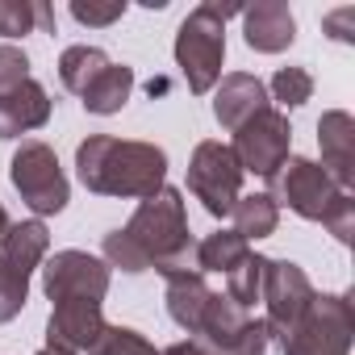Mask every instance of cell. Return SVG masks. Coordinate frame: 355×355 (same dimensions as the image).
<instances>
[{
    "instance_id": "cell-1",
    "label": "cell",
    "mask_w": 355,
    "mask_h": 355,
    "mask_svg": "<svg viewBox=\"0 0 355 355\" xmlns=\"http://www.w3.org/2000/svg\"><path fill=\"white\" fill-rule=\"evenodd\" d=\"M76 175L88 193L101 197H155L167 180V150L155 142L88 134L76 146Z\"/></svg>"
},
{
    "instance_id": "cell-2",
    "label": "cell",
    "mask_w": 355,
    "mask_h": 355,
    "mask_svg": "<svg viewBox=\"0 0 355 355\" xmlns=\"http://www.w3.org/2000/svg\"><path fill=\"white\" fill-rule=\"evenodd\" d=\"M121 230L142 251L146 268H155L159 276L197 268V243H193V230H189V209H184V193L180 189L163 184L155 197H146L134 209V218Z\"/></svg>"
},
{
    "instance_id": "cell-3",
    "label": "cell",
    "mask_w": 355,
    "mask_h": 355,
    "mask_svg": "<svg viewBox=\"0 0 355 355\" xmlns=\"http://www.w3.org/2000/svg\"><path fill=\"white\" fill-rule=\"evenodd\" d=\"M239 13L243 5H234V0H205L175 30V67H180L193 96H205L218 88L222 63H226V17H239Z\"/></svg>"
},
{
    "instance_id": "cell-4",
    "label": "cell",
    "mask_w": 355,
    "mask_h": 355,
    "mask_svg": "<svg viewBox=\"0 0 355 355\" xmlns=\"http://www.w3.org/2000/svg\"><path fill=\"white\" fill-rule=\"evenodd\" d=\"M351 334H355L351 297L313 293L309 309L280 338V347H284V355H351Z\"/></svg>"
},
{
    "instance_id": "cell-5",
    "label": "cell",
    "mask_w": 355,
    "mask_h": 355,
    "mask_svg": "<svg viewBox=\"0 0 355 355\" xmlns=\"http://www.w3.org/2000/svg\"><path fill=\"white\" fill-rule=\"evenodd\" d=\"M51 251V230L34 222L9 226V234L0 239V326L13 322L26 301H30V276Z\"/></svg>"
},
{
    "instance_id": "cell-6",
    "label": "cell",
    "mask_w": 355,
    "mask_h": 355,
    "mask_svg": "<svg viewBox=\"0 0 355 355\" xmlns=\"http://www.w3.org/2000/svg\"><path fill=\"white\" fill-rule=\"evenodd\" d=\"M9 180L38 218L63 214L67 201H71V184H67L63 167H59V155L46 142H21L17 146V155L9 163Z\"/></svg>"
},
{
    "instance_id": "cell-7",
    "label": "cell",
    "mask_w": 355,
    "mask_h": 355,
    "mask_svg": "<svg viewBox=\"0 0 355 355\" xmlns=\"http://www.w3.org/2000/svg\"><path fill=\"white\" fill-rule=\"evenodd\" d=\"M243 167L230 150V142L205 138L197 142L193 159H189V193L205 205V214L214 218H230L234 201L243 197Z\"/></svg>"
},
{
    "instance_id": "cell-8",
    "label": "cell",
    "mask_w": 355,
    "mask_h": 355,
    "mask_svg": "<svg viewBox=\"0 0 355 355\" xmlns=\"http://www.w3.org/2000/svg\"><path fill=\"white\" fill-rule=\"evenodd\" d=\"M288 146H293L288 113H280V109H272V105H268L263 113H255L251 121H243V125L234 130V142H230L239 167L251 171V175H259V180H276V171H280L284 159H288Z\"/></svg>"
},
{
    "instance_id": "cell-9",
    "label": "cell",
    "mask_w": 355,
    "mask_h": 355,
    "mask_svg": "<svg viewBox=\"0 0 355 355\" xmlns=\"http://www.w3.org/2000/svg\"><path fill=\"white\" fill-rule=\"evenodd\" d=\"M276 205H288L297 218H305V222H322L326 218V209L343 197V189L330 180V175L313 163V159H301V155H288L284 159V167L276 171Z\"/></svg>"
},
{
    "instance_id": "cell-10",
    "label": "cell",
    "mask_w": 355,
    "mask_h": 355,
    "mask_svg": "<svg viewBox=\"0 0 355 355\" xmlns=\"http://www.w3.org/2000/svg\"><path fill=\"white\" fill-rule=\"evenodd\" d=\"M259 301L268 305V318H263L268 338H284V334L297 326V318L309 309L313 284H309V276H305L301 263H293V259H268Z\"/></svg>"
},
{
    "instance_id": "cell-11",
    "label": "cell",
    "mask_w": 355,
    "mask_h": 355,
    "mask_svg": "<svg viewBox=\"0 0 355 355\" xmlns=\"http://www.w3.org/2000/svg\"><path fill=\"white\" fill-rule=\"evenodd\" d=\"M42 293L55 301H71V297H88V301H105L109 293V263L88 255V251H55L42 268Z\"/></svg>"
},
{
    "instance_id": "cell-12",
    "label": "cell",
    "mask_w": 355,
    "mask_h": 355,
    "mask_svg": "<svg viewBox=\"0 0 355 355\" xmlns=\"http://www.w3.org/2000/svg\"><path fill=\"white\" fill-rule=\"evenodd\" d=\"M105 330V313L101 301L88 297H71V301H55L51 322H46V347H63V351H92V343Z\"/></svg>"
},
{
    "instance_id": "cell-13",
    "label": "cell",
    "mask_w": 355,
    "mask_h": 355,
    "mask_svg": "<svg viewBox=\"0 0 355 355\" xmlns=\"http://www.w3.org/2000/svg\"><path fill=\"white\" fill-rule=\"evenodd\" d=\"M318 146H322V171L330 180L351 193V180H355V117L347 109H330L322 113L318 121Z\"/></svg>"
},
{
    "instance_id": "cell-14",
    "label": "cell",
    "mask_w": 355,
    "mask_h": 355,
    "mask_svg": "<svg viewBox=\"0 0 355 355\" xmlns=\"http://www.w3.org/2000/svg\"><path fill=\"white\" fill-rule=\"evenodd\" d=\"M239 17H243L247 46L259 55H280L297 38V21H293V9L284 0H255V5H243Z\"/></svg>"
},
{
    "instance_id": "cell-15",
    "label": "cell",
    "mask_w": 355,
    "mask_h": 355,
    "mask_svg": "<svg viewBox=\"0 0 355 355\" xmlns=\"http://www.w3.org/2000/svg\"><path fill=\"white\" fill-rule=\"evenodd\" d=\"M263 109H268V84H263L259 76H251V71H230V76L218 80V88H214V117H218L222 130L234 134L243 121H251V117L263 113Z\"/></svg>"
},
{
    "instance_id": "cell-16",
    "label": "cell",
    "mask_w": 355,
    "mask_h": 355,
    "mask_svg": "<svg viewBox=\"0 0 355 355\" xmlns=\"http://www.w3.org/2000/svg\"><path fill=\"white\" fill-rule=\"evenodd\" d=\"M46 121H51V96L38 80L0 92V138H21Z\"/></svg>"
},
{
    "instance_id": "cell-17",
    "label": "cell",
    "mask_w": 355,
    "mask_h": 355,
    "mask_svg": "<svg viewBox=\"0 0 355 355\" xmlns=\"http://www.w3.org/2000/svg\"><path fill=\"white\" fill-rule=\"evenodd\" d=\"M167 280V318L180 326V330H189V338L201 330V318H205V305H209V297H214V288L205 284V276L197 272V268H189V272H171V276H163Z\"/></svg>"
},
{
    "instance_id": "cell-18",
    "label": "cell",
    "mask_w": 355,
    "mask_h": 355,
    "mask_svg": "<svg viewBox=\"0 0 355 355\" xmlns=\"http://www.w3.org/2000/svg\"><path fill=\"white\" fill-rule=\"evenodd\" d=\"M251 318H247V309L243 305H234L230 297H222V293H214L209 297V305H205V318H201V330L193 334V338H205L214 351H230L234 347V338L243 334V326H247Z\"/></svg>"
},
{
    "instance_id": "cell-19",
    "label": "cell",
    "mask_w": 355,
    "mask_h": 355,
    "mask_svg": "<svg viewBox=\"0 0 355 355\" xmlns=\"http://www.w3.org/2000/svg\"><path fill=\"white\" fill-rule=\"evenodd\" d=\"M130 92H134V67H125V63H109V67L88 84V92H84L80 101H84L88 113L109 117V113H121V109H125Z\"/></svg>"
},
{
    "instance_id": "cell-20",
    "label": "cell",
    "mask_w": 355,
    "mask_h": 355,
    "mask_svg": "<svg viewBox=\"0 0 355 355\" xmlns=\"http://www.w3.org/2000/svg\"><path fill=\"white\" fill-rule=\"evenodd\" d=\"M230 218H234V234L251 243V239L276 234V226H280V205H276L268 193H251V197H239V201H234Z\"/></svg>"
},
{
    "instance_id": "cell-21",
    "label": "cell",
    "mask_w": 355,
    "mask_h": 355,
    "mask_svg": "<svg viewBox=\"0 0 355 355\" xmlns=\"http://www.w3.org/2000/svg\"><path fill=\"white\" fill-rule=\"evenodd\" d=\"M109 63H113V59H109L101 46H67V51L59 55V80H63V88H67V92L84 96V92H88V84H92Z\"/></svg>"
},
{
    "instance_id": "cell-22",
    "label": "cell",
    "mask_w": 355,
    "mask_h": 355,
    "mask_svg": "<svg viewBox=\"0 0 355 355\" xmlns=\"http://www.w3.org/2000/svg\"><path fill=\"white\" fill-rule=\"evenodd\" d=\"M251 255V247H247V239H239L234 230H218V234H209L205 243H197V272L205 276V272H230V268H239L243 259Z\"/></svg>"
},
{
    "instance_id": "cell-23",
    "label": "cell",
    "mask_w": 355,
    "mask_h": 355,
    "mask_svg": "<svg viewBox=\"0 0 355 355\" xmlns=\"http://www.w3.org/2000/svg\"><path fill=\"white\" fill-rule=\"evenodd\" d=\"M34 30L55 34L51 5H34V0H0V34L5 38H26Z\"/></svg>"
},
{
    "instance_id": "cell-24",
    "label": "cell",
    "mask_w": 355,
    "mask_h": 355,
    "mask_svg": "<svg viewBox=\"0 0 355 355\" xmlns=\"http://www.w3.org/2000/svg\"><path fill=\"white\" fill-rule=\"evenodd\" d=\"M263 272H268V255H255V251H251L239 268L226 272V297H230L234 305L251 309V305L259 301V293H263Z\"/></svg>"
},
{
    "instance_id": "cell-25",
    "label": "cell",
    "mask_w": 355,
    "mask_h": 355,
    "mask_svg": "<svg viewBox=\"0 0 355 355\" xmlns=\"http://www.w3.org/2000/svg\"><path fill=\"white\" fill-rule=\"evenodd\" d=\"M313 96V76L305 67H280L272 76V101H280L284 109H301Z\"/></svg>"
},
{
    "instance_id": "cell-26",
    "label": "cell",
    "mask_w": 355,
    "mask_h": 355,
    "mask_svg": "<svg viewBox=\"0 0 355 355\" xmlns=\"http://www.w3.org/2000/svg\"><path fill=\"white\" fill-rule=\"evenodd\" d=\"M88 355H159V351L130 326H105Z\"/></svg>"
},
{
    "instance_id": "cell-27",
    "label": "cell",
    "mask_w": 355,
    "mask_h": 355,
    "mask_svg": "<svg viewBox=\"0 0 355 355\" xmlns=\"http://www.w3.org/2000/svg\"><path fill=\"white\" fill-rule=\"evenodd\" d=\"M105 263H109V268H121V272H130V276L150 272L146 259H142V251L125 239V230H109V234H105Z\"/></svg>"
},
{
    "instance_id": "cell-28",
    "label": "cell",
    "mask_w": 355,
    "mask_h": 355,
    "mask_svg": "<svg viewBox=\"0 0 355 355\" xmlns=\"http://www.w3.org/2000/svg\"><path fill=\"white\" fill-rule=\"evenodd\" d=\"M322 226H326V230H330L343 247H351V239H355V201H351V193H343V197L326 209Z\"/></svg>"
},
{
    "instance_id": "cell-29",
    "label": "cell",
    "mask_w": 355,
    "mask_h": 355,
    "mask_svg": "<svg viewBox=\"0 0 355 355\" xmlns=\"http://www.w3.org/2000/svg\"><path fill=\"white\" fill-rule=\"evenodd\" d=\"M26 80H30V55L21 46L5 42L0 46V92H9V88H17Z\"/></svg>"
},
{
    "instance_id": "cell-30",
    "label": "cell",
    "mask_w": 355,
    "mask_h": 355,
    "mask_svg": "<svg viewBox=\"0 0 355 355\" xmlns=\"http://www.w3.org/2000/svg\"><path fill=\"white\" fill-rule=\"evenodd\" d=\"M125 0H109V5H92V0H88V5H84V0H76V5H71V17L80 21V26H113V21H121L125 17Z\"/></svg>"
},
{
    "instance_id": "cell-31",
    "label": "cell",
    "mask_w": 355,
    "mask_h": 355,
    "mask_svg": "<svg viewBox=\"0 0 355 355\" xmlns=\"http://www.w3.org/2000/svg\"><path fill=\"white\" fill-rule=\"evenodd\" d=\"M226 355H268V326H263L259 318H251Z\"/></svg>"
},
{
    "instance_id": "cell-32",
    "label": "cell",
    "mask_w": 355,
    "mask_h": 355,
    "mask_svg": "<svg viewBox=\"0 0 355 355\" xmlns=\"http://www.w3.org/2000/svg\"><path fill=\"white\" fill-rule=\"evenodd\" d=\"M322 30L334 38V42H355V9H334L322 17Z\"/></svg>"
},
{
    "instance_id": "cell-33",
    "label": "cell",
    "mask_w": 355,
    "mask_h": 355,
    "mask_svg": "<svg viewBox=\"0 0 355 355\" xmlns=\"http://www.w3.org/2000/svg\"><path fill=\"white\" fill-rule=\"evenodd\" d=\"M159 355H222V351H214L205 338H180V343H171V347H163Z\"/></svg>"
},
{
    "instance_id": "cell-34",
    "label": "cell",
    "mask_w": 355,
    "mask_h": 355,
    "mask_svg": "<svg viewBox=\"0 0 355 355\" xmlns=\"http://www.w3.org/2000/svg\"><path fill=\"white\" fill-rule=\"evenodd\" d=\"M9 226H13V222H9V209H5V201H0V239L9 234Z\"/></svg>"
},
{
    "instance_id": "cell-35",
    "label": "cell",
    "mask_w": 355,
    "mask_h": 355,
    "mask_svg": "<svg viewBox=\"0 0 355 355\" xmlns=\"http://www.w3.org/2000/svg\"><path fill=\"white\" fill-rule=\"evenodd\" d=\"M38 355H76V351H63V347H42Z\"/></svg>"
}]
</instances>
